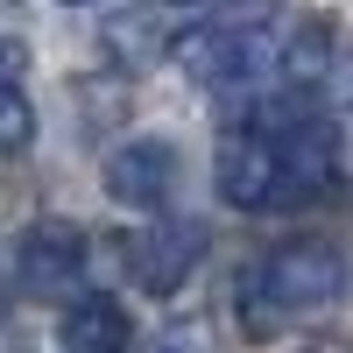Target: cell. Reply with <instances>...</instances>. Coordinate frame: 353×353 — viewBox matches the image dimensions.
<instances>
[{"label": "cell", "mask_w": 353, "mask_h": 353, "mask_svg": "<svg viewBox=\"0 0 353 353\" xmlns=\"http://www.w3.org/2000/svg\"><path fill=\"white\" fill-rule=\"evenodd\" d=\"M176 184V149L170 141H121L106 156V198L113 205H134V212H156Z\"/></svg>", "instance_id": "8992f818"}, {"label": "cell", "mask_w": 353, "mask_h": 353, "mask_svg": "<svg viewBox=\"0 0 353 353\" xmlns=\"http://www.w3.org/2000/svg\"><path fill=\"white\" fill-rule=\"evenodd\" d=\"M64 8H85V0H64Z\"/></svg>", "instance_id": "9a60e30c"}, {"label": "cell", "mask_w": 353, "mask_h": 353, "mask_svg": "<svg viewBox=\"0 0 353 353\" xmlns=\"http://www.w3.org/2000/svg\"><path fill=\"white\" fill-rule=\"evenodd\" d=\"M121 261H128L134 290H149V297H176L184 276L205 261V226H198V219H163V226H149V233H134Z\"/></svg>", "instance_id": "277c9868"}, {"label": "cell", "mask_w": 353, "mask_h": 353, "mask_svg": "<svg viewBox=\"0 0 353 353\" xmlns=\"http://www.w3.org/2000/svg\"><path fill=\"white\" fill-rule=\"evenodd\" d=\"M212 176H219V198L241 205V212H269V205H283L276 134L269 128H226L219 134V156H212Z\"/></svg>", "instance_id": "3957f363"}, {"label": "cell", "mask_w": 353, "mask_h": 353, "mask_svg": "<svg viewBox=\"0 0 353 353\" xmlns=\"http://www.w3.org/2000/svg\"><path fill=\"white\" fill-rule=\"evenodd\" d=\"M311 353H346V346H311Z\"/></svg>", "instance_id": "5bb4252c"}, {"label": "cell", "mask_w": 353, "mask_h": 353, "mask_svg": "<svg viewBox=\"0 0 353 353\" xmlns=\"http://www.w3.org/2000/svg\"><path fill=\"white\" fill-rule=\"evenodd\" d=\"M269 134H276V156H283V205L318 198L339 176V134L325 121H290V128H269Z\"/></svg>", "instance_id": "52a82bcc"}, {"label": "cell", "mask_w": 353, "mask_h": 353, "mask_svg": "<svg viewBox=\"0 0 353 353\" xmlns=\"http://www.w3.org/2000/svg\"><path fill=\"white\" fill-rule=\"evenodd\" d=\"M57 346H64V353H128L134 346V325H128V311L113 297L85 290V297H71L64 318H57Z\"/></svg>", "instance_id": "ba28073f"}, {"label": "cell", "mask_w": 353, "mask_h": 353, "mask_svg": "<svg viewBox=\"0 0 353 353\" xmlns=\"http://www.w3.org/2000/svg\"><path fill=\"white\" fill-rule=\"evenodd\" d=\"M170 57H176V71L184 78H198V85H212V92H248V85H261L276 64H283V50H276V36L269 28H184V36L170 43Z\"/></svg>", "instance_id": "7a4b0ae2"}, {"label": "cell", "mask_w": 353, "mask_h": 353, "mask_svg": "<svg viewBox=\"0 0 353 353\" xmlns=\"http://www.w3.org/2000/svg\"><path fill=\"white\" fill-rule=\"evenodd\" d=\"M176 8H226V0H176Z\"/></svg>", "instance_id": "7c38bea8"}, {"label": "cell", "mask_w": 353, "mask_h": 353, "mask_svg": "<svg viewBox=\"0 0 353 353\" xmlns=\"http://www.w3.org/2000/svg\"><path fill=\"white\" fill-rule=\"evenodd\" d=\"M346 297V254L332 241H283L254 261V276L241 283V304H248V332H276L283 318H304V311H325Z\"/></svg>", "instance_id": "6da1fadb"}, {"label": "cell", "mask_w": 353, "mask_h": 353, "mask_svg": "<svg viewBox=\"0 0 353 353\" xmlns=\"http://www.w3.org/2000/svg\"><path fill=\"white\" fill-rule=\"evenodd\" d=\"M14 71H21V43H8V36H0V92L14 85Z\"/></svg>", "instance_id": "8fae6325"}, {"label": "cell", "mask_w": 353, "mask_h": 353, "mask_svg": "<svg viewBox=\"0 0 353 353\" xmlns=\"http://www.w3.org/2000/svg\"><path fill=\"white\" fill-rule=\"evenodd\" d=\"M78 276H85V233L71 219H36L14 241V283L28 297H71Z\"/></svg>", "instance_id": "5b68a950"}, {"label": "cell", "mask_w": 353, "mask_h": 353, "mask_svg": "<svg viewBox=\"0 0 353 353\" xmlns=\"http://www.w3.org/2000/svg\"><path fill=\"white\" fill-rule=\"evenodd\" d=\"M226 8H276V0H226Z\"/></svg>", "instance_id": "4fadbf2b"}, {"label": "cell", "mask_w": 353, "mask_h": 353, "mask_svg": "<svg viewBox=\"0 0 353 353\" xmlns=\"http://www.w3.org/2000/svg\"><path fill=\"white\" fill-rule=\"evenodd\" d=\"M28 141H36V106H28L21 85H8L0 92V156H21Z\"/></svg>", "instance_id": "9c48e42d"}, {"label": "cell", "mask_w": 353, "mask_h": 353, "mask_svg": "<svg viewBox=\"0 0 353 353\" xmlns=\"http://www.w3.org/2000/svg\"><path fill=\"white\" fill-rule=\"evenodd\" d=\"M156 353H212V339H205V325L191 318V325H163V339H156Z\"/></svg>", "instance_id": "30bf717a"}]
</instances>
